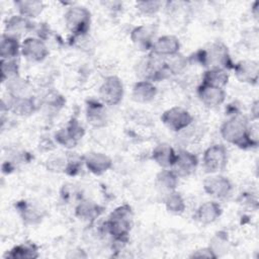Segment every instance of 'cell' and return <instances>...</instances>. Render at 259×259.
Wrapping results in <instances>:
<instances>
[{
	"label": "cell",
	"instance_id": "13",
	"mask_svg": "<svg viewBox=\"0 0 259 259\" xmlns=\"http://www.w3.org/2000/svg\"><path fill=\"white\" fill-rule=\"evenodd\" d=\"M156 27L151 24H143L136 26L132 29L130 37L134 46L143 51H151L152 47L156 40Z\"/></svg>",
	"mask_w": 259,
	"mask_h": 259
},
{
	"label": "cell",
	"instance_id": "35",
	"mask_svg": "<svg viewBox=\"0 0 259 259\" xmlns=\"http://www.w3.org/2000/svg\"><path fill=\"white\" fill-rule=\"evenodd\" d=\"M162 6V2L160 1H139L136 3V8L140 14L144 16H153L157 14Z\"/></svg>",
	"mask_w": 259,
	"mask_h": 259
},
{
	"label": "cell",
	"instance_id": "24",
	"mask_svg": "<svg viewBox=\"0 0 259 259\" xmlns=\"http://www.w3.org/2000/svg\"><path fill=\"white\" fill-rule=\"evenodd\" d=\"M103 208L97 203L89 200H83L75 208L76 217L84 222L92 224L101 213Z\"/></svg>",
	"mask_w": 259,
	"mask_h": 259
},
{
	"label": "cell",
	"instance_id": "36",
	"mask_svg": "<svg viewBox=\"0 0 259 259\" xmlns=\"http://www.w3.org/2000/svg\"><path fill=\"white\" fill-rule=\"evenodd\" d=\"M67 163H68V156L54 155L47 160L46 166H47V169L51 172L65 173Z\"/></svg>",
	"mask_w": 259,
	"mask_h": 259
},
{
	"label": "cell",
	"instance_id": "2",
	"mask_svg": "<svg viewBox=\"0 0 259 259\" xmlns=\"http://www.w3.org/2000/svg\"><path fill=\"white\" fill-rule=\"evenodd\" d=\"M249 119L245 115L237 113L224 121L220 133L222 138L229 144L237 146L242 150H249L258 147V144L249 137Z\"/></svg>",
	"mask_w": 259,
	"mask_h": 259
},
{
	"label": "cell",
	"instance_id": "32",
	"mask_svg": "<svg viewBox=\"0 0 259 259\" xmlns=\"http://www.w3.org/2000/svg\"><path fill=\"white\" fill-rule=\"evenodd\" d=\"M19 77V64L16 59H1V80L7 82Z\"/></svg>",
	"mask_w": 259,
	"mask_h": 259
},
{
	"label": "cell",
	"instance_id": "33",
	"mask_svg": "<svg viewBox=\"0 0 259 259\" xmlns=\"http://www.w3.org/2000/svg\"><path fill=\"white\" fill-rule=\"evenodd\" d=\"M165 59V63H166V67L170 73V75H177L179 73H181L187 66L188 64V60L187 58H185L183 55H181L180 53L164 58Z\"/></svg>",
	"mask_w": 259,
	"mask_h": 259
},
{
	"label": "cell",
	"instance_id": "17",
	"mask_svg": "<svg viewBox=\"0 0 259 259\" xmlns=\"http://www.w3.org/2000/svg\"><path fill=\"white\" fill-rule=\"evenodd\" d=\"M180 47L181 45L177 36L172 34H164L156 38L151 53L163 58H167L178 54Z\"/></svg>",
	"mask_w": 259,
	"mask_h": 259
},
{
	"label": "cell",
	"instance_id": "23",
	"mask_svg": "<svg viewBox=\"0 0 259 259\" xmlns=\"http://www.w3.org/2000/svg\"><path fill=\"white\" fill-rule=\"evenodd\" d=\"M86 118L88 122L95 127L105 125L107 120L105 104L101 101L89 100L86 105Z\"/></svg>",
	"mask_w": 259,
	"mask_h": 259
},
{
	"label": "cell",
	"instance_id": "6",
	"mask_svg": "<svg viewBox=\"0 0 259 259\" xmlns=\"http://www.w3.org/2000/svg\"><path fill=\"white\" fill-rule=\"evenodd\" d=\"M228 164V150L222 144L208 147L202 155V167L208 174L223 172Z\"/></svg>",
	"mask_w": 259,
	"mask_h": 259
},
{
	"label": "cell",
	"instance_id": "8",
	"mask_svg": "<svg viewBox=\"0 0 259 259\" xmlns=\"http://www.w3.org/2000/svg\"><path fill=\"white\" fill-rule=\"evenodd\" d=\"M161 120L167 128L179 133L192 124L193 116L187 109L180 106H173L162 113Z\"/></svg>",
	"mask_w": 259,
	"mask_h": 259
},
{
	"label": "cell",
	"instance_id": "20",
	"mask_svg": "<svg viewBox=\"0 0 259 259\" xmlns=\"http://www.w3.org/2000/svg\"><path fill=\"white\" fill-rule=\"evenodd\" d=\"M157 92V87L153 82L140 80L133 86L132 98L138 103H149L155 99Z\"/></svg>",
	"mask_w": 259,
	"mask_h": 259
},
{
	"label": "cell",
	"instance_id": "31",
	"mask_svg": "<svg viewBox=\"0 0 259 259\" xmlns=\"http://www.w3.org/2000/svg\"><path fill=\"white\" fill-rule=\"evenodd\" d=\"M164 204H165V207L168 212H170L172 214H176V215L183 213L186 208L184 198L176 190L171 191L166 194V196L164 198Z\"/></svg>",
	"mask_w": 259,
	"mask_h": 259
},
{
	"label": "cell",
	"instance_id": "16",
	"mask_svg": "<svg viewBox=\"0 0 259 259\" xmlns=\"http://www.w3.org/2000/svg\"><path fill=\"white\" fill-rule=\"evenodd\" d=\"M197 96L204 106L214 108L225 102L227 94L224 88L200 83V85L197 87Z\"/></svg>",
	"mask_w": 259,
	"mask_h": 259
},
{
	"label": "cell",
	"instance_id": "18",
	"mask_svg": "<svg viewBox=\"0 0 259 259\" xmlns=\"http://www.w3.org/2000/svg\"><path fill=\"white\" fill-rule=\"evenodd\" d=\"M151 159L162 169H171L176 159V151L169 144L160 143L153 149Z\"/></svg>",
	"mask_w": 259,
	"mask_h": 259
},
{
	"label": "cell",
	"instance_id": "25",
	"mask_svg": "<svg viewBox=\"0 0 259 259\" xmlns=\"http://www.w3.org/2000/svg\"><path fill=\"white\" fill-rule=\"evenodd\" d=\"M229 79L230 75L228 70L222 68H209L204 71L201 83L219 88H225V86L229 83Z\"/></svg>",
	"mask_w": 259,
	"mask_h": 259
},
{
	"label": "cell",
	"instance_id": "22",
	"mask_svg": "<svg viewBox=\"0 0 259 259\" xmlns=\"http://www.w3.org/2000/svg\"><path fill=\"white\" fill-rule=\"evenodd\" d=\"M33 23H31L30 19H27L19 14L12 15L7 19L5 23V32L8 35L14 36L18 38L22 34L27 33L33 28Z\"/></svg>",
	"mask_w": 259,
	"mask_h": 259
},
{
	"label": "cell",
	"instance_id": "38",
	"mask_svg": "<svg viewBox=\"0 0 259 259\" xmlns=\"http://www.w3.org/2000/svg\"><path fill=\"white\" fill-rule=\"evenodd\" d=\"M189 257L190 258H209V259L217 258L215 254L213 253V251L211 250V248L209 246L198 248V249L192 251V253L189 255Z\"/></svg>",
	"mask_w": 259,
	"mask_h": 259
},
{
	"label": "cell",
	"instance_id": "39",
	"mask_svg": "<svg viewBox=\"0 0 259 259\" xmlns=\"http://www.w3.org/2000/svg\"><path fill=\"white\" fill-rule=\"evenodd\" d=\"M258 100H255L252 105H251V118L254 121H257L258 116H259V105H258Z\"/></svg>",
	"mask_w": 259,
	"mask_h": 259
},
{
	"label": "cell",
	"instance_id": "9",
	"mask_svg": "<svg viewBox=\"0 0 259 259\" xmlns=\"http://www.w3.org/2000/svg\"><path fill=\"white\" fill-rule=\"evenodd\" d=\"M205 193L217 199L228 198L233 191V184L229 178L217 173L209 174L202 182Z\"/></svg>",
	"mask_w": 259,
	"mask_h": 259
},
{
	"label": "cell",
	"instance_id": "3",
	"mask_svg": "<svg viewBox=\"0 0 259 259\" xmlns=\"http://www.w3.org/2000/svg\"><path fill=\"white\" fill-rule=\"evenodd\" d=\"M134 211L130 204H122L114 208L104 222L102 229L112 238H128L133 227Z\"/></svg>",
	"mask_w": 259,
	"mask_h": 259
},
{
	"label": "cell",
	"instance_id": "26",
	"mask_svg": "<svg viewBox=\"0 0 259 259\" xmlns=\"http://www.w3.org/2000/svg\"><path fill=\"white\" fill-rule=\"evenodd\" d=\"M178 176L171 169H162L157 175L155 179V184L157 188L165 192L166 194L176 190L178 185Z\"/></svg>",
	"mask_w": 259,
	"mask_h": 259
},
{
	"label": "cell",
	"instance_id": "11",
	"mask_svg": "<svg viewBox=\"0 0 259 259\" xmlns=\"http://www.w3.org/2000/svg\"><path fill=\"white\" fill-rule=\"evenodd\" d=\"M50 52L46 42L40 37L28 36L23 39L20 48V55L32 63H39L47 59Z\"/></svg>",
	"mask_w": 259,
	"mask_h": 259
},
{
	"label": "cell",
	"instance_id": "7",
	"mask_svg": "<svg viewBox=\"0 0 259 259\" xmlns=\"http://www.w3.org/2000/svg\"><path fill=\"white\" fill-rule=\"evenodd\" d=\"M123 94L124 89L122 81L115 75L105 77L98 90L100 101L109 106L117 105L122 100Z\"/></svg>",
	"mask_w": 259,
	"mask_h": 259
},
{
	"label": "cell",
	"instance_id": "15",
	"mask_svg": "<svg viewBox=\"0 0 259 259\" xmlns=\"http://www.w3.org/2000/svg\"><path fill=\"white\" fill-rule=\"evenodd\" d=\"M233 70L236 78L245 84L255 85L259 78V64L255 60H242L235 63Z\"/></svg>",
	"mask_w": 259,
	"mask_h": 259
},
{
	"label": "cell",
	"instance_id": "5",
	"mask_svg": "<svg viewBox=\"0 0 259 259\" xmlns=\"http://www.w3.org/2000/svg\"><path fill=\"white\" fill-rule=\"evenodd\" d=\"M65 24L74 38L87 34L91 23V13L84 6L70 7L65 15Z\"/></svg>",
	"mask_w": 259,
	"mask_h": 259
},
{
	"label": "cell",
	"instance_id": "19",
	"mask_svg": "<svg viewBox=\"0 0 259 259\" xmlns=\"http://www.w3.org/2000/svg\"><path fill=\"white\" fill-rule=\"evenodd\" d=\"M223 209L219 202L209 200L201 203L195 212L196 220L202 225H210L219 220Z\"/></svg>",
	"mask_w": 259,
	"mask_h": 259
},
{
	"label": "cell",
	"instance_id": "4",
	"mask_svg": "<svg viewBox=\"0 0 259 259\" xmlns=\"http://www.w3.org/2000/svg\"><path fill=\"white\" fill-rule=\"evenodd\" d=\"M138 73L142 80L151 82L162 81L170 76L165 59L153 53L147 55L138 66Z\"/></svg>",
	"mask_w": 259,
	"mask_h": 259
},
{
	"label": "cell",
	"instance_id": "1",
	"mask_svg": "<svg viewBox=\"0 0 259 259\" xmlns=\"http://www.w3.org/2000/svg\"><path fill=\"white\" fill-rule=\"evenodd\" d=\"M188 63L198 64L206 69L222 68L225 70H233L235 63L233 62L228 47L222 41H213L205 48L199 49L187 58Z\"/></svg>",
	"mask_w": 259,
	"mask_h": 259
},
{
	"label": "cell",
	"instance_id": "40",
	"mask_svg": "<svg viewBox=\"0 0 259 259\" xmlns=\"http://www.w3.org/2000/svg\"><path fill=\"white\" fill-rule=\"evenodd\" d=\"M258 6H259V2L255 1L252 5V13L254 15L255 18H258Z\"/></svg>",
	"mask_w": 259,
	"mask_h": 259
},
{
	"label": "cell",
	"instance_id": "27",
	"mask_svg": "<svg viewBox=\"0 0 259 259\" xmlns=\"http://www.w3.org/2000/svg\"><path fill=\"white\" fill-rule=\"evenodd\" d=\"M39 256L38 247L30 242L22 243L14 246L9 251H7L5 258L12 259H34Z\"/></svg>",
	"mask_w": 259,
	"mask_h": 259
},
{
	"label": "cell",
	"instance_id": "14",
	"mask_svg": "<svg viewBox=\"0 0 259 259\" xmlns=\"http://www.w3.org/2000/svg\"><path fill=\"white\" fill-rule=\"evenodd\" d=\"M82 159L85 167L94 175H102L112 167L111 158L101 152H87Z\"/></svg>",
	"mask_w": 259,
	"mask_h": 259
},
{
	"label": "cell",
	"instance_id": "12",
	"mask_svg": "<svg viewBox=\"0 0 259 259\" xmlns=\"http://www.w3.org/2000/svg\"><path fill=\"white\" fill-rule=\"evenodd\" d=\"M198 166V159L196 155L187 151L179 150L176 152V159L171 167V170L179 177H188L192 175Z\"/></svg>",
	"mask_w": 259,
	"mask_h": 259
},
{
	"label": "cell",
	"instance_id": "21",
	"mask_svg": "<svg viewBox=\"0 0 259 259\" xmlns=\"http://www.w3.org/2000/svg\"><path fill=\"white\" fill-rule=\"evenodd\" d=\"M7 103V109L19 116H29L36 110V103L30 96L13 97L10 96Z\"/></svg>",
	"mask_w": 259,
	"mask_h": 259
},
{
	"label": "cell",
	"instance_id": "10",
	"mask_svg": "<svg viewBox=\"0 0 259 259\" xmlns=\"http://www.w3.org/2000/svg\"><path fill=\"white\" fill-rule=\"evenodd\" d=\"M85 134L84 127L75 117L71 118L67 125L59 130L55 134V140L57 144L65 147L67 149H72L77 146L79 141L83 138Z\"/></svg>",
	"mask_w": 259,
	"mask_h": 259
},
{
	"label": "cell",
	"instance_id": "30",
	"mask_svg": "<svg viewBox=\"0 0 259 259\" xmlns=\"http://www.w3.org/2000/svg\"><path fill=\"white\" fill-rule=\"evenodd\" d=\"M17 209H18L23 222H25L26 224L34 225V224L39 223L42 219L41 210L30 202H27V201L18 202Z\"/></svg>",
	"mask_w": 259,
	"mask_h": 259
},
{
	"label": "cell",
	"instance_id": "28",
	"mask_svg": "<svg viewBox=\"0 0 259 259\" xmlns=\"http://www.w3.org/2000/svg\"><path fill=\"white\" fill-rule=\"evenodd\" d=\"M14 5L18 11V14L27 19L36 18L39 14H41L45 8L44 3L36 0H19L15 1Z\"/></svg>",
	"mask_w": 259,
	"mask_h": 259
},
{
	"label": "cell",
	"instance_id": "37",
	"mask_svg": "<svg viewBox=\"0 0 259 259\" xmlns=\"http://www.w3.org/2000/svg\"><path fill=\"white\" fill-rule=\"evenodd\" d=\"M239 202L244 205L245 207L251 208V209H257L258 207V199L257 196L253 193H242Z\"/></svg>",
	"mask_w": 259,
	"mask_h": 259
},
{
	"label": "cell",
	"instance_id": "34",
	"mask_svg": "<svg viewBox=\"0 0 259 259\" xmlns=\"http://www.w3.org/2000/svg\"><path fill=\"white\" fill-rule=\"evenodd\" d=\"M209 243L210 244L208 246L211 248L217 258L221 256L223 253L228 252L229 250V240L226 233H223V232L217 233Z\"/></svg>",
	"mask_w": 259,
	"mask_h": 259
},
{
	"label": "cell",
	"instance_id": "29",
	"mask_svg": "<svg viewBox=\"0 0 259 259\" xmlns=\"http://www.w3.org/2000/svg\"><path fill=\"white\" fill-rule=\"evenodd\" d=\"M21 44L18 38L3 33L0 41V57L1 59H16L20 55Z\"/></svg>",
	"mask_w": 259,
	"mask_h": 259
}]
</instances>
